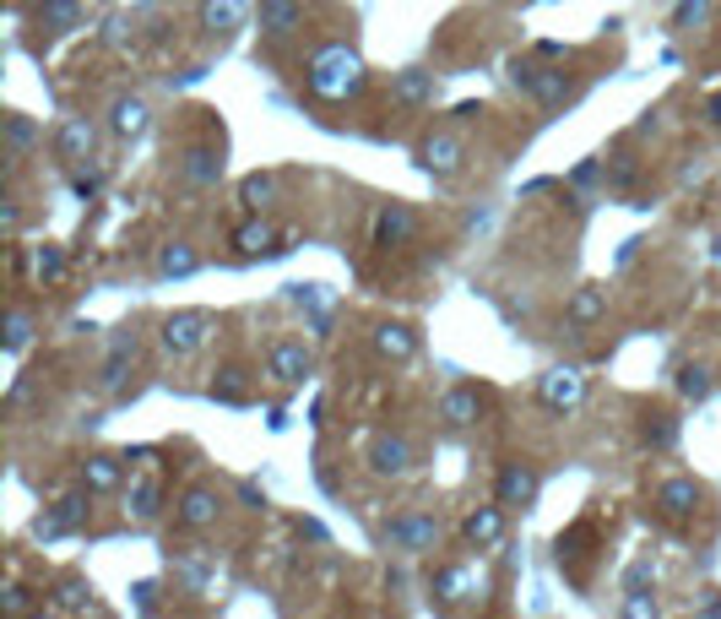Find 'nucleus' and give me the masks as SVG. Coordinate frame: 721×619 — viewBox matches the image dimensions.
I'll return each mask as SVG.
<instances>
[{
	"instance_id": "f257e3e1",
	"label": "nucleus",
	"mask_w": 721,
	"mask_h": 619,
	"mask_svg": "<svg viewBox=\"0 0 721 619\" xmlns=\"http://www.w3.org/2000/svg\"><path fill=\"white\" fill-rule=\"evenodd\" d=\"M364 82H369L364 55L347 49V44H331V49H320V55L304 66V87H309L315 98H326V104H347L353 93H364Z\"/></svg>"
},
{
	"instance_id": "f03ea898",
	"label": "nucleus",
	"mask_w": 721,
	"mask_h": 619,
	"mask_svg": "<svg viewBox=\"0 0 721 619\" xmlns=\"http://www.w3.org/2000/svg\"><path fill=\"white\" fill-rule=\"evenodd\" d=\"M212 326H217V315H212V310H174V315L163 320L157 342H163V353L185 359V353H196V348L212 337Z\"/></svg>"
},
{
	"instance_id": "f8f14e48",
	"label": "nucleus",
	"mask_w": 721,
	"mask_h": 619,
	"mask_svg": "<svg viewBox=\"0 0 721 619\" xmlns=\"http://www.w3.org/2000/svg\"><path fill=\"white\" fill-rule=\"evenodd\" d=\"M256 22L267 38H293L304 27V0H261L256 5Z\"/></svg>"
},
{
	"instance_id": "e433bc0d",
	"label": "nucleus",
	"mask_w": 721,
	"mask_h": 619,
	"mask_svg": "<svg viewBox=\"0 0 721 619\" xmlns=\"http://www.w3.org/2000/svg\"><path fill=\"white\" fill-rule=\"evenodd\" d=\"M38 283H66V250L60 245H38Z\"/></svg>"
},
{
	"instance_id": "2eb2a0df",
	"label": "nucleus",
	"mask_w": 721,
	"mask_h": 619,
	"mask_svg": "<svg viewBox=\"0 0 721 619\" xmlns=\"http://www.w3.org/2000/svg\"><path fill=\"white\" fill-rule=\"evenodd\" d=\"M477 413H483V392H477V386H450V392L439 397V419H445L450 430L477 424Z\"/></svg>"
},
{
	"instance_id": "7c9ffc66",
	"label": "nucleus",
	"mask_w": 721,
	"mask_h": 619,
	"mask_svg": "<svg viewBox=\"0 0 721 619\" xmlns=\"http://www.w3.org/2000/svg\"><path fill=\"white\" fill-rule=\"evenodd\" d=\"M673 386H678V397H684V402H706V397L717 392V381H711V370H706V364H684Z\"/></svg>"
},
{
	"instance_id": "b1692460",
	"label": "nucleus",
	"mask_w": 721,
	"mask_h": 619,
	"mask_svg": "<svg viewBox=\"0 0 721 619\" xmlns=\"http://www.w3.org/2000/svg\"><path fill=\"white\" fill-rule=\"evenodd\" d=\"M33 22L44 33H71V27H82V0H38Z\"/></svg>"
},
{
	"instance_id": "bb28decb",
	"label": "nucleus",
	"mask_w": 721,
	"mask_h": 619,
	"mask_svg": "<svg viewBox=\"0 0 721 619\" xmlns=\"http://www.w3.org/2000/svg\"><path fill=\"white\" fill-rule=\"evenodd\" d=\"M234 245H239V256H277V250H288V245H277V229L272 223H245L234 234Z\"/></svg>"
},
{
	"instance_id": "a19ab883",
	"label": "nucleus",
	"mask_w": 721,
	"mask_h": 619,
	"mask_svg": "<svg viewBox=\"0 0 721 619\" xmlns=\"http://www.w3.org/2000/svg\"><path fill=\"white\" fill-rule=\"evenodd\" d=\"M0 609H5V615H27V609H33V604H27V587H16V582H11V587H5V598H0Z\"/></svg>"
},
{
	"instance_id": "393cba45",
	"label": "nucleus",
	"mask_w": 721,
	"mask_h": 619,
	"mask_svg": "<svg viewBox=\"0 0 721 619\" xmlns=\"http://www.w3.org/2000/svg\"><path fill=\"white\" fill-rule=\"evenodd\" d=\"M109 126H115V137H120V142H137V137L146 131V104H142V98H115Z\"/></svg>"
},
{
	"instance_id": "5701e85b",
	"label": "nucleus",
	"mask_w": 721,
	"mask_h": 619,
	"mask_svg": "<svg viewBox=\"0 0 721 619\" xmlns=\"http://www.w3.org/2000/svg\"><path fill=\"white\" fill-rule=\"evenodd\" d=\"M245 16H250L245 0H201V27L206 33H234V27H245Z\"/></svg>"
},
{
	"instance_id": "c03bdc74",
	"label": "nucleus",
	"mask_w": 721,
	"mask_h": 619,
	"mask_svg": "<svg viewBox=\"0 0 721 619\" xmlns=\"http://www.w3.org/2000/svg\"><path fill=\"white\" fill-rule=\"evenodd\" d=\"M137 604H142V609H157V587H152V582L137 587Z\"/></svg>"
},
{
	"instance_id": "58836bf2",
	"label": "nucleus",
	"mask_w": 721,
	"mask_h": 619,
	"mask_svg": "<svg viewBox=\"0 0 721 619\" xmlns=\"http://www.w3.org/2000/svg\"><path fill=\"white\" fill-rule=\"evenodd\" d=\"M635 174H640V163H635V157H613L607 185H613V190H629V185H635Z\"/></svg>"
},
{
	"instance_id": "0eeeda50",
	"label": "nucleus",
	"mask_w": 721,
	"mask_h": 619,
	"mask_svg": "<svg viewBox=\"0 0 721 619\" xmlns=\"http://www.w3.org/2000/svg\"><path fill=\"white\" fill-rule=\"evenodd\" d=\"M93 148H98V126H93L87 115H66L60 131H55V157H60L66 168H76L82 157H93Z\"/></svg>"
},
{
	"instance_id": "ddd939ff",
	"label": "nucleus",
	"mask_w": 721,
	"mask_h": 619,
	"mask_svg": "<svg viewBox=\"0 0 721 619\" xmlns=\"http://www.w3.org/2000/svg\"><path fill=\"white\" fill-rule=\"evenodd\" d=\"M461 538L472 544V549H494L499 538H505V505L494 500V505H477L466 522H461Z\"/></svg>"
},
{
	"instance_id": "2f4dec72",
	"label": "nucleus",
	"mask_w": 721,
	"mask_h": 619,
	"mask_svg": "<svg viewBox=\"0 0 721 619\" xmlns=\"http://www.w3.org/2000/svg\"><path fill=\"white\" fill-rule=\"evenodd\" d=\"M212 397L217 402H228V408H239V402H250V375L234 364V370H223L217 381H212Z\"/></svg>"
},
{
	"instance_id": "c85d7f7f",
	"label": "nucleus",
	"mask_w": 721,
	"mask_h": 619,
	"mask_svg": "<svg viewBox=\"0 0 721 619\" xmlns=\"http://www.w3.org/2000/svg\"><path fill=\"white\" fill-rule=\"evenodd\" d=\"M429 587L445 598V604H461L466 593H477V576H472V571H461V565H439Z\"/></svg>"
},
{
	"instance_id": "473e14b6",
	"label": "nucleus",
	"mask_w": 721,
	"mask_h": 619,
	"mask_svg": "<svg viewBox=\"0 0 721 619\" xmlns=\"http://www.w3.org/2000/svg\"><path fill=\"white\" fill-rule=\"evenodd\" d=\"M272 196H277V174H250V179L239 185V201H245L250 212H267Z\"/></svg>"
},
{
	"instance_id": "aec40b11",
	"label": "nucleus",
	"mask_w": 721,
	"mask_h": 619,
	"mask_svg": "<svg viewBox=\"0 0 721 619\" xmlns=\"http://www.w3.org/2000/svg\"><path fill=\"white\" fill-rule=\"evenodd\" d=\"M607 315V289H596V283H586V289H576V300L565 305V320H570V337H580L586 326H596Z\"/></svg>"
},
{
	"instance_id": "f3484780",
	"label": "nucleus",
	"mask_w": 721,
	"mask_h": 619,
	"mask_svg": "<svg viewBox=\"0 0 721 619\" xmlns=\"http://www.w3.org/2000/svg\"><path fill=\"white\" fill-rule=\"evenodd\" d=\"M369 467H375L380 478H402V472H413V446H407L402 435H380V441L369 446Z\"/></svg>"
},
{
	"instance_id": "72a5a7b5",
	"label": "nucleus",
	"mask_w": 721,
	"mask_h": 619,
	"mask_svg": "<svg viewBox=\"0 0 721 619\" xmlns=\"http://www.w3.org/2000/svg\"><path fill=\"white\" fill-rule=\"evenodd\" d=\"M131 359H137V337H120V342H115V353L104 359V375H98V386H109V392H115V386L126 381V364H131Z\"/></svg>"
},
{
	"instance_id": "9b49d317",
	"label": "nucleus",
	"mask_w": 721,
	"mask_h": 619,
	"mask_svg": "<svg viewBox=\"0 0 721 619\" xmlns=\"http://www.w3.org/2000/svg\"><path fill=\"white\" fill-rule=\"evenodd\" d=\"M591 544H596V522L591 516H580V522H570L565 533H559V544H554V554H559V571H570L580 582V560H591Z\"/></svg>"
},
{
	"instance_id": "4be33fe9",
	"label": "nucleus",
	"mask_w": 721,
	"mask_h": 619,
	"mask_svg": "<svg viewBox=\"0 0 721 619\" xmlns=\"http://www.w3.org/2000/svg\"><path fill=\"white\" fill-rule=\"evenodd\" d=\"M700 500H706V489H700L695 478H667V483L657 489V505H662L667 516H695Z\"/></svg>"
},
{
	"instance_id": "6ab92c4d",
	"label": "nucleus",
	"mask_w": 721,
	"mask_h": 619,
	"mask_svg": "<svg viewBox=\"0 0 721 619\" xmlns=\"http://www.w3.org/2000/svg\"><path fill=\"white\" fill-rule=\"evenodd\" d=\"M461 153H466V148H461V137H450V131H434L429 142L418 148V163H424L429 174H439V179H445V174H456V168H461Z\"/></svg>"
},
{
	"instance_id": "37998d69",
	"label": "nucleus",
	"mask_w": 721,
	"mask_h": 619,
	"mask_svg": "<svg viewBox=\"0 0 721 619\" xmlns=\"http://www.w3.org/2000/svg\"><path fill=\"white\" fill-rule=\"evenodd\" d=\"M624 615H657V598H629Z\"/></svg>"
},
{
	"instance_id": "ea45409f",
	"label": "nucleus",
	"mask_w": 721,
	"mask_h": 619,
	"mask_svg": "<svg viewBox=\"0 0 721 619\" xmlns=\"http://www.w3.org/2000/svg\"><path fill=\"white\" fill-rule=\"evenodd\" d=\"M706 5H711V0H678V11H673V27H695V22L706 16Z\"/></svg>"
},
{
	"instance_id": "a878e982",
	"label": "nucleus",
	"mask_w": 721,
	"mask_h": 619,
	"mask_svg": "<svg viewBox=\"0 0 721 619\" xmlns=\"http://www.w3.org/2000/svg\"><path fill=\"white\" fill-rule=\"evenodd\" d=\"M179 174H185L190 185H217V179H223V153H217V148H190V157L179 163Z\"/></svg>"
},
{
	"instance_id": "c9c22d12",
	"label": "nucleus",
	"mask_w": 721,
	"mask_h": 619,
	"mask_svg": "<svg viewBox=\"0 0 721 619\" xmlns=\"http://www.w3.org/2000/svg\"><path fill=\"white\" fill-rule=\"evenodd\" d=\"M33 142H38V126L27 115H5V148H11V157H22Z\"/></svg>"
},
{
	"instance_id": "f704fd0d",
	"label": "nucleus",
	"mask_w": 721,
	"mask_h": 619,
	"mask_svg": "<svg viewBox=\"0 0 721 619\" xmlns=\"http://www.w3.org/2000/svg\"><path fill=\"white\" fill-rule=\"evenodd\" d=\"M196 267H201V256H196L190 245H168V250L157 256V272H163V278H190Z\"/></svg>"
},
{
	"instance_id": "1a4fd4ad",
	"label": "nucleus",
	"mask_w": 721,
	"mask_h": 619,
	"mask_svg": "<svg viewBox=\"0 0 721 619\" xmlns=\"http://www.w3.org/2000/svg\"><path fill=\"white\" fill-rule=\"evenodd\" d=\"M309 364H315V359H309V348H304L298 337H277V342L267 348V375L283 381V386H298V381L309 375Z\"/></svg>"
},
{
	"instance_id": "6e6552de",
	"label": "nucleus",
	"mask_w": 721,
	"mask_h": 619,
	"mask_svg": "<svg viewBox=\"0 0 721 619\" xmlns=\"http://www.w3.org/2000/svg\"><path fill=\"white\" fill-rule=\"evenodd\" d=\"M386 538H391V549H402V554H424V549H434V538H439V522L424 516V511H407V516H391Z\"/></svg>"
},
{
	"instance_id": "49530a36",
	"label": "nucleus",
	"mask_w": 721,
	"mask_h": 619,
	"mask_svg": "<svg viewBox=\"0 0 721 619\" xmlns=\"http://www.w3.org/2000/svg\"><path fill=\"white\" fill-rule=\"evenodd\" d=\"M706 126H717V131H721V93L706 104Z\"/></svg>"
},
{
	"instance_id": "dca6fc26",
	"label": "nucleus",
	"mask_w": 721,
	"mask_h": 619,
	"mask_svg": "<svg viewBox=\"0 0 721 619\" xmlns=\"http://www.w3.org/2000/svg\"><path fill=\"white\" fill-rule=\"evenodd\" d=\"M391 98H397L402 109H429L434 104V71H418V66L397 71V77H391Z\"/></svg>"
},
{
	"instance_id": "a18cd8bd",
	"label": "nucleus",
	"mask_w": 721,
	"mask_h": 619,
	"mask_svg": "<svg viewBox=\"0 0 721 619\" xmlns=\"http://www.w3.org/2000/svg\"><path fill=\"white\" fill-rule=\"evenodd\" d=\"M591 179H596V157H586L576 168V185H591Z\"/></svg>"
},
{
	"instance_id": "20e7f679",
	"label": "nucleus",
	"mask_w": 721,
	"mask_h": 619,
	"mask_svg": "<svg viewBox=\"0 0 721 619\" xmlns=\"http://www.w3.org/2000/svg\"><path fill=\"white\" fill-rule=\"evenodd\" d=\"M537 397L548 413H576L580 397H586V370L580 364H554L543 381H537Z\"/></svg>"
},
{
	"instance_id": "423d86ee",
	"label": "nucleus",
	"mask_w": 721,
	"mask_h": 619,
	"mask_svg": "<svg viewBox=\"0 0 721 619\" xmlns=\"http://www.w3.org/2000/svg\"><path fill=\"white\" fill-rule=\"evenodd\" d=\"M87 516H93V489H87V494H66V500H55V505L33 522V533H38V538H60V533H76Z\"/></svg>"
},
{
	"instance_id": "de8ad7c7",
	"label": "nucleus",
	"mask_w": 721,
	"mask_h": 619,
	"mask_svg": "<svg viewBox=\"0 0 721 619\" xmlns=\"http://www.w3.org/2000/svg\"><path fill=\"white\" fill-rule=\"evenodd\" d=\"M711 256H717V267H721V234H717V250H711Z\"/></svg>"
},
{
	"instance_id": "9d476101",
	"label": "nucleus",
	"mask_w": 721,
	"mask_h": 619,
	"mask_svg": "<svg viewBox=\"0 0 721 619\" xmlns=\"http://www.w3.org/2000/svg\"><path fill=\"white\" fill-rule=\"evenodd\" d=\"M217 516H223V494L217 489H190L185 500H179V511H174V522L185 527V533H206V527H217Z\"/></svg>"
},
{
	"instance_id": "c756f323",
	"label": "nucleus",
	"mask_w": 721,
	"mask_h": 619,
	"mask_svg": "<svg viewBox=\"0 0 721 619\" xmlns=\"http://www.w3.org/2000/svg\"><path fill=\"white\" fill-rule=\"evenodd\" d=\"M673 441H678V419H673V413H646V424H640V446H651V452H673Z\"/></svg>"
},
{
	"instance_id": "7ed1b4c3",
	"label": "nucleus",
	"mask_w": 721,
	"mask_h": 619,
	"mask_svg": "<svg viewBox=\"0 0 721 619\" xmlns=\"http://www.w3.org/2000/svg\"><path fill=\"white\" fill-rule=\"evenodd\" d=\"M537 489H543V472L532 463H505L499 478H494V500L505 511H532L537 505Z\"/></svg>"
},
{
	"instance_id": "a211bd4d",
	"label": "nucleus",
	"mask_w": 721,
	"mask_h": 619,
	"mask_svg": "<svg viewBox=\"0 0 721 619\" xmlns=\"http://www.w3.org/2000/svg\"><path fill=\"white\" fill-rule=\"evenodd\" d=\"M157 511H163V483L152 472H137L131 489H126V516L131 522H157Z\"/></svg>"
},
{
	"instance_id": "4468645a",
	"label": "nucleus",
	"mask_w": 721,
	"mask_h": 619,
	"mask_svg": "<svg viewBox=\"0 0 721 619\" xmlns=\"http://www.w3.org/2000/svg\"><path fill=\"white\" fill-rule=\"evenodd\" d=\"M375 353L391 359V364H407L418 353V331L407 320H386V326H375Z\"/></svg>"
},
{
	"instance_id": "4c0bfd02",
	"label": "nucleus",
	"mask_w": 721,
	"mask_h": 619,
	"mask_svg": "<svg viewBox=\"0 0 721 619\" xmlns=\"http://www.w3.org/2000/svg\"><path fill=\"white\" fill-rule=\"evenodd\" d=\"M27 337H33V315L16 305L11 315H5V353H22V348H27Z\"/></svg>"
},
{
	"instance_id": "79ce46f5",
	"label": "nucleus",
	"mask_w": 721,
	"mask_h": 619,
	"mask_svg": "<svg viewBox=\"0 0 721 619\" xmlns=\"http://www.w3.org/2000/svg\"><path fill=\"white\" fill-rule=\"evenodd\" d=\"M298 538H315V544H326V527H320V522H304V516H298Z\"/></svg>"
},
{
	"instance_id": "412c9836",
	"label": "nucleus",
	"mask_w": 721,
	"mask_h": 619,
	"mask_svg": "<svg viewBox=\"0 0 721 619\" xmlns=\"http://www.w3.org/2000/svg\"><path fill=\"white\" fill-rule=\"evenodd\" d=\"M120 483H126V463H120V457L93 452V457L82 463V489H93V494H115Z\"/></svg>"
},
{
	"instance_id": "39448f33",
	"label": "nucleus",
	"mask_w": 721,
	"mask_h": 619,
	"mask_svg": "<svg viewBox=\"0 0 721 619\" xmlns=\"http://www.w3.org/2000/svg\"><path fill=\"white\" fill-rule=\"evenodd\" d=\"M369 234H375L380 250H402V245L418 234V212H413L407 201H386V207L375 212V229H369Z\"/></svg>"
},
{
	"instance_id": "cd10ccee",
	"label": "nucleus",
	"mask_w": 721,
	"mask_h": 619,
	"mask_svg": "<svg viewBox=\"0 0 721 619\" xmlns=\"http://www.w3.org/2000/svg\"><path fill=\"white\" fill-rule=\"evenodd\" d=\"M49 609H60V615H87V609H98V604H93V587H87L82 576H66V582L55 587Z\"/></svg>"
}]
</instances>
